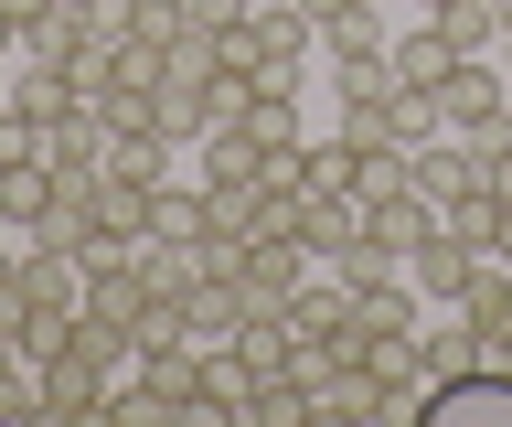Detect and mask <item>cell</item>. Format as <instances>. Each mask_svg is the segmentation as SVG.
Segmentation results:
<instances>
[{
    "instance_id": "7",
    "label": "cell",
    "mask_w": 512,
    "mask_h": 427,
    "mask_svg": "<svg viewBox=\"0 0 512 427\" xmlns=\"http://www.w3.org/2000/svg\"><path fill=\"white\" fill-rule=\"evenodd\" d=\"M86 43H96V22H86V11H75V0H43V11L22 22V65H75Z\"/></svg>"
},
{
    "instance_id": "6",
    "label": "cell",
    "mask_w": 512,
    "mask_h": 427,
    "mask_svg": "<svg viewBox=\"0 0 512 427\" xmlns=\"http://www.w3.org/2000/svg\"><path fill=\"white\" fill-rule=\"evenodd\" d=\"M470 267H480V246H459V235H427V246H416V257H406V278H416V289H427V310H459V289H470Z\"/></svg>"
},
{
    "instance_id": "13",
    "label": "cell",
    "mask_w": 512,
    "mask_h": 427,
    "mask_svg": "<svg viewBox=\"0 0 512 427\" xmlns=\"http://www.w3.org/2000/svg\"><path fill=\"white\" fill-rule=\"evenodd\" d=\"M310 22H320V54H374V43H395L374 22V0H331V11H310Z\"/></svg>"
},
{
    "instance_id": "16",
    "label": "cell",
    "mask_w": 512,
    "mask_h": 427,
    "mask_svg": "<svg viewBox=\"0 0 512 427\" xmlns=\"http://www.w3.org/2000/svg\"><path fill=\"white\" fill-rule=\"evenodd\" d=\"M438 225L459 235V246H480V257H491V225H502V193H491V182H470V193H459V203L438 214Z\"/></svg>"
},
{
    "instance_id": "19",
    "label": "cell",
    "mask_w": 512,
    "mask_h": 427,
    "mask_svg": "<svg viewBox=\"0 0 512 427\" xmlns=\"http://www.w3.org/2000/svg\"><path fill=\"white\" fill-rule=\"evenodd\" d=\"M470 150H480V182H491V193L512 203V118H502V129H480Z\"/></svg>"
},
{
    "instance_id": "12",
    "label": "cell",
    "mask_w": 512,
    "mask_h": 427,
    "mask_svg": "<svg viewBox=\"0 0 512 427\" xmlns=\"http://www.w3.org/2000/svg\"><path fill=\"white\" fill-rule=\"evenodd\" d=\"M459 321H470V331H512V267H502V257H480V267H470Z\"/></svg>"
},
{
    "instance_id": "9",
    "label": "cell",
    "mask_w": 512,
    "mask_h": 427,
    "mask_svg": "<svg viewBox=\"0 0 512 427\" xmlns=\"http://www.w3.org/2000/svg\"><path fill=\"white\" fill-rule=\"evenodd\" d=\"M384 54H395V86H448V65H459L438 22H406V33L384 43Z\"/></svg>"
},
{
    "instance_id": "14",
    "label": "cell",
    "mask_w": 512,
    "mask_h": 427,
    "mask_svg": "<svg viewBox=\"0 0 512 427\" xmlns=\"http://www.w3.org/2000/svg\"><path fill=\"white\" fill-rule=\"evenodd\" d=\"M416 342H427V374H438V385H470L480 374V331L459 321V310H448L438 331H416Z\"/></svg>"
},
{
    "instance_id": "24",
    "label": "cell",
    "mask_w": 512,
    "mask_h": 427,
    "mask_svg": "<svg viewBox=\"0 0 512 427\" xmlns=\"http://www.w3.org/2000/svg\"><path fill=\"white\" fill-rule=\"evenodd\" d=\"M416 11H438V0H416Z\"/></svg>"
},
{
    "instance_id": "5",
    "label": "cell",
    "mask_w": 512,
    "mask_h": 427,
    "mask_svg": "<svg viewBox=\"0 0 512 427\" xmlns=\"http://www.w3.org/2000/svg\"><path fill=\"white\" fill-rule=\"evenodd\" d=\"M299 246H310L320 267L352 257V246H363V193H299Z\"/></svg>"
},
{
    "instance_id": "4",
    "label": "cell",
    "mask_w": 512,
    "mask_h": 427,
    "mask_svg": "<svg viewBox=\"0 0 512 427\" xmlns=\"http://www.w3.org/2000/svg\"><path fill=\"white\" fill-rule=\"evenodd\" d=\"M406 182H416V193H427V203L448 214V203H459V193L480 182V150H470L459 129H438V139H416V150H406Z\"/></svg>"
},
{
    "instance_id": "20",
    "label": "cell",
    "mask_w": 512,
    "mask_h": 427,
    "mask_svg": "<svg viewBox=\"0 0 512 427\" xmlns=\"http://www.w3.org/2000/svg\"><path fill=\"white\" fill-rule=\"evenodd\" d=\"M0 65H22V22L11 11H0Z\"/></svg>"
},
{
    "instance_id": "21",
    "label": "cell",
    "mask_w": 512,
    "mask_h": 427,
    "mask_svg": "<svg viewBox=\"0 0 512 427\" xmlns=\"http://www.w3.org/2000/svg\"><path fill=\"white\" fill-rule=\"evenodd\" d=\"M491 257H502V267H512V203H502V225H491Z\"/></svg>"
},
{
    "instance_id": "8",
    "label": "cell",
    "mask_w": 512,
    "mask_h": 427,
    "mask_svg": "<svg viewBox=\"0 0 512 427\" xmlns=\"http://www.w3.org/2000/svg\"><path fill=\"white\" fill-rule=\"evenodd\" d=\"M150 193H160V182H128V171H96V235H118V246H139V235H150Z\"/></svg>"
},
{
    "instance_id": "17",
    "label": "cell",
    "mask_w": 512,
    "mask_h": 427,
    "mask_svg": "<svg viewBox=\"0 0 512 427\" xmlns=\"http://www.w3.org/2000/svg\"><path fill=\"white\" fill-rule=\"evenodd\" d=\"M182 33H192V11H182V0H128V43H160V54H171Z\"/></svg>"
},
{
    "instance_id": "15",
    "label": "cell",
    "mask_w": 512,
    "mask_h": 427,
    "mask_svg": "<svg viewBox=\"0 0 512 427\" xmlns=\"http://www.w3.org/2000/svg\"><path fill=\"white\" fill-rule=\"evenodd\" d=\"M331 97L384 107V97H395V54H384V43H374V54H331Z\"/></svg>"
},
{
    "instance_id": "23",
    "label": "cell",
    "mask_w": 512,
    "mask_h": 427,
    "mask_svg": "<svg viewBox=\"0 0 512 427\" xmlns=\"http://www.w3.org/2000/svg\"><path fill=\"white\" fill-rule=\"evenodd\" d=\"M502 75H512V33H502Z\"/></svg>"
},
{
    "instance_id": "11",
    "label": "cell",
    "mask_w": 512,
    "mask_h": 427,
    "mask_svg": "<svg viewBox=\"0 0 512 427\" xmlns=\"http://www.w3.org/2000/svg\"><path fill=\"white\" fill-rule=\"evenodd\" d=\"M363 171H374V161H363V150H352L342 129L299 150V182H310V193H363Z\"/></svg>"
},
{
    "instance_id": "1",
    "label": "cell",
    "mask_w": 512,
    "mask_h": 427,
    "mask_svg": "<svg viewBox=\"0 0 512 427\" xmlns=\"http://www.w3.org/2000/svg\"><path fill=\"white\" fill-rule=\"evenodd\" d=\"M118 374H128V321H96V310H75V331L32 363V385H43V406H54L64 427L107 417V385H118Z\"/></svg>"
},
{
    "instance_id": "18",
    "label": "cell",
    "mask_w": 512,
    "mask_h": 427,
    "mask_svg": "<svg viewBox=\"0 0 512 427\" xmlns=\"http://www.w3.org/2000/svg\"><path fill=\"white\" fill-rule=\"evenodd\" d=\"M331 267H342L352 289H374V278H395V267H406V257H395V246H384V235L363 225V246H352V257H331Z\"/></svg>"
},
{
    "instance_id": "22",
    "label": "cell",
    "mask_w": 512,
    "mask_h": 427,
    "mask_svg": "<svg viewBox=\"0 0 512 427\" xmlns=\"http://www.w3.org/2000/svg\"><path fill=\"white\" fill-rule=\"evenodd\" d=\"M0 246H22V225H11V214H0Z\"/></svg>"
},
{
    "instance_id": "10",
    "label": "cell",
    "mask_w": 512,
    "mask_h": 427,
    "mask_svg": "<svg viewBox=\"0 0 512 427\" xmlns=\"http://www.w3.org/2000/svg\"><path fill=\"white\" fill-rule=\"evenodd\" d=\"M416 22H438L448 54H502V11H491V0H438V11H416Z\"/></svg>"
},
{
    "instance_id": "3",
    "label": "cell",
    "mask_w": 512,
    "mask_h": 427,
    "mask_svg": "<svg viewBox=\"0 0 512 427\" xmlns=\"http://www.w3.org/2000/svg\"><path fill=\"white\" fill-rule=\"evenodd\" d=\"M363 225H374L384 246H395V257H416V246H427V235H438V203L416 193L406 171H384L374 193H363Z\"/></svg>"
},
{
    "instance_id": "2",
    "label": "cell",
    "mask_w": 512,
    "mask_h": 427,
    "mask_svg": "<svg viewBox=\"0 0 512 427\" xmlns=\"http://www.w3.org/2000/svg\"><path fill=\"white\" fill-rule=\"evenodd\" d=\"M438 118H448L459 139L502 129V118H512V75H502V54H459V65H448V86H438Z\"/></svg>"
}]
</instances>
